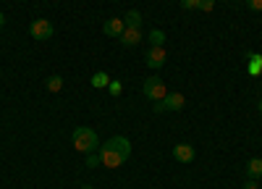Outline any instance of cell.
<instances>
[{
	"label": "cell",
	"mask_w": 262,
	"mask_h": 189,
	"mask_svg": "<svg viewBox=\"0 0 262 189\" xmlns=\"http://www.w3.org/2000/svg\"><path fill=\"white\" fill-rule=\"evenodd\" d=\"M247 176L249 179H262V158H252L247 163Z\"/></svg>",
	"instance_id": "cell-12"
},
{
	"label": "cell",
	"mask_w": 262,
	"mask_h": 189,
	"mask_svg": "<svg viewBox=\"0 0 262 189\" xmlns=\"http://www.w3.org/2000/svg\"><path fill=\"white\" fill-rule=\"evenodd\" d=\"M144 95H147V100H152V102H160L165 95H168V90H165V81L160 79V76H147V81H144Z\"/></svg>",
	"instance_id": "cell-3"
},
{
	"label": "cell",
	"mask_w": 262,
	"mask_h": 189,
	"mask_svg": "<svg viewBox=\"0 0 262 189\" xmlns=\"http://www.w3.org/2000/svg\"><path fill=\"white\" fill-rule=\"evenodd\" d=\"M144 63H147L149 69H163V66H165V50L149 45V50L144 53Z\"/></svg>",
	"instance_id": "cell-5"
},
{
	"label": "cell",
	"mask_w": 262,
	"mask_h": 189,
	"mask_svg": "<svg viewBox=\"0 0 262 189\" xmlns=\"http://www.w3.org/2000/svg\"><path fill=\"white\" fill-rule=\"evenodd\" d=\"M3 27H6V13L0 11V29H3Z\"/></svg>",
	"instance_id": "cell-23"
},
{
	"label": "cell",
	"mask_w": 262,
	"mask_h": 189,
	"mask_svg": "<svg viewBox=\"0 0 262 189\" xmlns=\"http://www.w3.org/2000/svg\"><path fill=\"white\" fill-rule=\"evenodd\" d=\"M84 163H86V168H97V165H102V158L95 155V153H90V155L84 158Z\"/></svg>",
	"instance_id": "cell-16"
},
{
	"label": "cell",
	"mask_w": 262,
	"mask_h": 189,
	"mask_svg": "<svg viewBox=\"0 0 262 189\" xmlns=\"http://www.w3.org/2000/svg\"><path fill=\"white\" fill-rule=\"evenodd\" d=\"M123 24H126L128 29H139V27H142V13H139V11H134V8L126 11V16H123Z\"/></svg>",
	"instance_id": "cell-11"
},
{
	"label": "cell",
	"mask_w": 262,
	"mask_h": 189,
	"mask_svg": "<svg viewBox=\"0 0 262 189\" xmlns=\"http://www.w3.org/2000/svg\"><path fill=\"white\" fill-rule=\"evenodd\" d=\"M118 39H121V45H123V48H134V45H139V42H142V32H139V29H128V27H126V29H123V34H121Z\"/></svg>",
	"instance_id": "cell-9"
},
{
	"label": "cell",
	"mask_w": 262,
	"mask_h": 189,
	"mask_svg": "<svg viewBox=\"0 0 262 189\" xmlns=\"http://www.w3.org/2000/svg\"><path fill=\"white\" fill-rule=\"evenodd\" d=\"M259 189H262V186H259Z\"/></svg>",
	"instance_id": "cell-27"
},
{
	"label": "cell",
	"mask_w": 262,
	"mask_h": 189,
	"mask_svg": "<svg viewBox=\"0 0 262 189\" xmlns=\"http://www.w3.org/2000/svg\"><path fill=\"white\" fill-rule=\"evenodd\" d=\"M247 8L254 11V13H259L262 11V0H247Z\"/></svg>",
	"instance_id": "cell-19"
},
{
	"label": "cell",
	"mask_w": 262,
	"mask_h": 189,
	"mask_svg": "<svg viewBox=\"0 0 262 189\" xmlns=\"http://www.w3.org/2000/svg\"><path fill=\"white\" fill-rule=\"evenodd\" d=\"M107 84H111V76H107L105 71H97V74L92 76V87H95V90H102V87H107Z\"/></svg>",
	"instance_id": "cell-14"
},
{
	"label": "cell",
	"mask_w": 262,
	"mask_h": 189,
	"mask_svg": "<svg viewBox=\"0 0 262 189\" xmlns=\"http://www.w3.org/2000/svg\"><path fill=\"white\" fill-rule=\"evenodd\" d=\"M184 102H186V97L181 95V92H168L165 97H163V105H165V113L170 111H181L184 108Z\"/></svg>",
	"instance_id": "cell-7"
},
{
	"label": "cell",
	"mask_w": 262,
	"mask_h": 189,
	"mask_svg": "<svg viewBox=\"0 0 262 189\" xmlns=\"http://www.w3.org/2000/svg\"><path fill=\"white\" fill-rule=\"evenodd\" d=\"M71 142H74L76 150H79V153H84V155L95 153L97 147H100L97 132H95V129H90V126H79V129L74 132V137H71Z\"/></svg>",
	"instance_id": "cell-2"
},
{
	"label": "cell",
	"mask_w": 262,
	"mask_h": 189,
	"mask_svg": "<svg viewBox=\"0 0 262 189\" xmlns=\"http://www.w3.org/2000/svg\"><path fill=\"white\" fill-rule=\"evenodd\" d=\"M233 3H238V0H233Z\"/></svg>",
	"instance_id": "cell-26"
},
{
	"label": "cell",
	"mask_w": 262,
	"mask_h": 189,
	"mask_svg": "<svg viewBox=\"0 0 262 189\" xmlns=\"http://www.w3.org/2000/svg\"><path fill=\"white\" fill-rule=\"evenodd\" d=\"M173 158H176L179 163H191L194 160V147L186 144V142L176 144V147H173Z\"/></svg>",
	"instance_id": "cell-8"
},
{
	"label": "cell",
	"mask_w": 262,
	"mask_h": 189,
	"mask_svg": "<svg viewBox=\"0 0 262 189\" xmlns=\"http://www.w3.org/2000/svg\"><path fill=\"white\" fill-rule=\"evenodd\" d=\"M81 189H95V186H90V184H84V186H81Z\"/></svg>",
	"instance_id": "cell-25"
},
{
	"label": "cell",
	"mask_w": 262,
	"mask_h": 189,
	"mask_svg": "<svg viewBox=\"0 0 262 189\" xmlns=\"http://www.w3.org/2000/svg\"><path fill=\"white\" fill-rule=\"evenodd\" d=\"M149 45L163 48V45H165V32H160V29H152V32H149Z\"/></svg>",
	"instance_id": "cell-15"
},
{
	"label": "cell",
	"mask_w": 262,
	"mask_h": 189,
	"mask_svg": "<svg viewBox=\"0 0 262 189\" xmlns=\"http://www.w3.org/2000/svg\"><path fill=\"white\" fill-rule=\"evenodd\" d=\"M100 158H102V165L105 168H118L123 165L128 158H131V142L126 137H111L102 147H100Z\"/></svg>",
	"instance_id": "cell-1"
},
{
	"label": "cell",
	"mask_w": 262,
	"mask_h": 189,
	"mask_svg": "<svg viewBox=\"0 0 262 189\" xmlns=\"http://www.w3.org/2000/svg\"><path fill=\"white\" fill-rule=\"evenodd\" d=\"M45 87H48V92H60L63 90V76L60 74H50L45 79Z\"/></svg>",
	"instance_id": "cell-13"
},
{
	"label": "cell",
	"mask_w": 262,
	"mask_h": 189,
	"mask_svg": "<svg viewBox=\"0 0 262 189\" xmlns=\"http://www.w3.org/2000/svg\"><path fill=\"white\" fill-rule=\"evenodd\" d=\"M107 87H111V95H116V97H118V95L123 92V84H121V81H111V84H107Z\"/></svg>",
	"instance_id": "cell-18"
},
{
	"label": "cell",
	"mask_w": 262,
	"mask_h": 189,
	"mask_svg": "<svg viewBox=\"0 0 262 189\" xmlns=\"http://www.w3.org/2000/svg\"><path fill=\"white\" fill-rule=\"evenodd\" d=\"M244 189H259V186H257V179H247V181H244Z\"/></svg>",
	"instance_id": "cell-21"
},
{
	"label": "cell",
	"mask_w": 262,
	"mask_h": 189,
	"mask_svg": "<svg viewBox=\"0 0 262 189\" xmlns=\"http://www.w3.org/2000/svg\"><path fill=\"white\" fill-rule=\"evenodd\" d=\"M29 34L42 42V39H50V37L55 34V29H53V24H50L48 18H34L32 27H29Z\"/></svg>",
	"instance_id": "cell-4"
},
{
	"label": "cell",
	"mask_w": 262,
	"mask_h": 189,
	"mask_svg": "<svg viewBox=\"0 0 262 189\" xmlns=\"http://www.w3.org/2000/svg\"><path fill=\"white\" fill-rule=\"evenodd\" d=\"M257 111H259V116H262V100L257 102Z\"/></svg>",
	"instance_id": "cell-24"
},
{
	"label": "cell",
	"mask_w": 262,
	"mask_h": 189,
	"mask_svg": "<svg viewBox=\"0 0 262 189\" xmlns=\"http://www.w3.org/2000/svg\"><path fill=\"white\" fill-rule=\"evenodd\" d=\"M215 8V0H200V8L196 11H205V13H210Z\"/></svg>",
	"instance_id": "cell-17"
},
{
	"label": "cell",
	"mask_w": 262,
	"mask_h": 189,
	"mask_svg": "<svg viewBox=\"0 0 262 189\" xmlns=\"http://www.w3.org/2000/svg\"><path fill=\"white\" fill-rule=\"evenodd\" d=\"M123 29H126V24H123V18H116V16H111L102 24V32L107 34V37H113V39H118L121 34H123Z\"/></svg>",
	"instance_id": "cell-6"
},
{
	"label": "cell",
	"mask_w": 262,
	"mask_h": 189,
	"mask_svg": "<svg viewBox=\"0 0 262 189\" xmlns=\"http://www.w3.org/2000/svg\"><path fill=\"white\" fill-rule=\"evenodd\" d=\"M247 74H249V76H257V74H262V55H257V53H249Z\"/></svg>",
	"instance_id": "cell-10"
},
{
	"label": "cell",
	"mask_w": 262,
	"mask_h": 189,
	"mask_svg": "<svg viewBox=\"0 0 262 189\" xmlns=\"http://www.w3.org/2000/svg\"><path fill=\"white\" fill-rule=\"evenodd\" d=\"M152 111H155V113H165V105H163V100L152 105Z\"/></svg>",
	"instance_id": "cell-22"
},
{
	"label": "cell",
	"mask_w": 262,
	"mask_h": 189,
	"mask_svg": "<svg viewBox=\"0 0 262 189\" xmlns=\"http://www.w3.org/2000/svg\"><path fill=\"white\" fill-rule=\"evenodd\" d=\"M181 6L186 11H196V8H200V0H181Z\"/></svg>",
	"instance_id": "cell-20"
}]
</instances>
